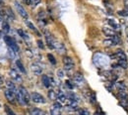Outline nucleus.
Instances as JSON below:
<instances>
[{
    "instance_id": "nucleus-16",
    "label": "nucleus",
    "mask_w": 128,
    "mask_h": 115,
    "mask_svg": "<svg viewBox=\"0 0 128 115\" xmlns=\"http://www.w3.org/2000/svg\"><path fill=\"white\" fill-rule=\"evenodd\" d=\"M6 85H7L8 89L12 90L13 92L17 89V88H16V86H15V83H14L13 81H11V80H7V81H6Z\"/></svg>"
},
{
    "instance_id": "nucleus-32",
    "label": "nucleus",
    "mask_w": 128,
    "mask_h": 115,
    "mask_svg": "<svg viewBox=\"0 0 128 115\" xmlns=\"http://www.w3.org/2000/svg\"><path fill=\"white\" fill-rule=\"evenodd\" d=\"M118 87H119L120 91H125V89H126V86L124 84V82H122V81L118 82Z\"/></svg>"
},
{
    "instance_id": "nucleus-34",
    "label": "nucleus",
    "mask_w": 128,
    "mask_h": 115,
    "mask_svg": "<svg viewBox=\"0 0 128 115\" xmlns=\"http://www.w3.org/2000/svg\"><path fill=\"white\" fill-rule=\"evenodd\" d=\"M38 48L41 49V50L45 49V45H44V43H42L41 40H38Z\"/></svg>"
},
{
    "instance_id": "nucleus-11",
    "label": "nucleus",
    "mask_w": 128,
    "mask_h": 115,
    "mask_svg": "<svg viewBox=\"0 0 128 115\" xmlns=\"http://www.w3.org/2000/svg\"><path fill=\"white\" fill-rule=\"evenodd\" d=\"M74 81H75L77 84H82V83L84 82V77L81 74H79V72H77V74L74 76Z\"/></svg>"
},
{
    "instance_id": "nucleus-30",
    "label": "nucleus",
    "mask_w": 128,
    "mask_h": 115,
    "mask_svg": "<svg viewBox=\"0 0 128 115\" xmlns=\"http://www.w3.org/2000/svg\"><path fill=\"white\" fill-rule=\"evenodd\" d=\"M50 114L51 115H60V111H59V109H56V108L53 107L50 110Z\"/></svg>"
},
{
    "instance_id": "nucleus-17",
    "label": "nucleus",
    "mask_w": 128,
    "mask_h": 115,
    "mask_svg": "<svg viewBox=\"0 0 128 115\" xmlns=\"http://www.w3.org/2000/svg\"><path fill=\"white\" fill-rule=\"evenodd\" d=\"M17 32H18L19 36H20L21 38H22V39H24V40H26V41L29 40V36H28V34L25 33L22 29H18V30H17Z\"/></svg>"
},
{
    "instance_id": "nucleus-15",
    "label": "nucleus",
    "mask_w": 128,
    "mask_h": 115,
    "mask_svg": "<svg viewBox=\"0 0 128 115\" xmlns=\"http://www.w3.org/2000/svg\"><path fill=\"white\" fill-rule=\"evenodd\" d=\"M30 114L31 115H45V112L38 108H32L30 110Z\"/></svg>"
},
{
    "instance_id": "nucleus-7",
    "label": "nucleus",
    "mask_w": 128,
    "mask_h": 115,
    "mask_svg": "<svg viewBox=\"0 0 128 115\" xmlns=\"http://www.w3.org/2000/svg\"><path fill=\"white\" fill-rule=\"evenodd\" d=\"M19 90H20V92H21V94H22V96H23V98H24L25 102H26V103H28V102L30 101V99H31V95L29 94L28 90H27L24 86H20Z\"/></svg>"
},
{
    "instance_id": "nucleus-23",
    "label": "nucleus",
    "mask_w": 128,
    "mask_h": 115,
    "mask_svg": "<svg viewBox=\"0 0 128 115\" xmlns=\"http://www.w3.org/2000/svg\"><path fill=\"white\" fill-rule=\"evenodd\" d=\"M26 3L28 5H38L39 2H40V0H25Z\"/></svg>"
},
{
    "instance_id": "nucleus-29",
    "label": "nucleus",
    "mask_w": 128,
    "mask_h": 115,
    "mask_svg": "<svg viewBox=\"0 0 128 115\" xmlns=\"http://www.w3.org/2000/svg\"><path fill=\"white\" fill-rule=\"evenodd\" d=\"M78 114L79 115H90V112L87 109H80L78 111Z\"/></svg>"
},
{
    "instance_id": "nucleus-13",
    "label": "nucleus",
    "mask_w": 128,
    "mask_h": 115,
    "mask_svg": "<svg viewBox=\"0 0 128 115\" xmlns=\"http://www.w3.org/2000/svg\"><path fill=\"white\" fill-rule=\"evenodd\" d=\"M41 81H42V83H44V85H45V87H49L50 84H51L50 78H49L47 76H45V75L41 77Z\"/></svg>"
},
{
    "instance_id": "nucleus-18",
    "label": "nucleus",
    "mask_w": 128,
    "mask_h": 115,
    "mask_svg": "<svg viewBox=\"0 0 128 115\" xmlns=\"http://www.w3.org/2000/svg\"><path fill=\"white\" fill-rule=\"evenodd\" d=\"M26 24H27V26L32 30V31H34V32H36L38 35H39V33H38V31L37 30V28L35 27V25L32 23V22H30V21H28V20H26Z\"/></svg>"
},
{
    "instance_id": "nucleus-31",
    "label": "nucleus",
    "mask_w": 128,
    "mask_h": 115,
    "mask_svg": "<svg viewBox=\"0 0 128 115\" xmlns=\"http://www.w3.org/2000/svg\"><path fill=\"white\" fill-rule=\"evenodd\" d=\"M53 107L54 108H56V109H61L62 108V105H61V102H59V101H55L54 103H53Z\"/></svg>"
},
{
    "instance_id": "nucleus-26",
    "label": "nucleus",
    "mask_w": 128,
    "mask_h": 115,
    "mask_svg": "<svg viewBox=\"0 0 128 115\" xmlns=\"http://www.w3.org/2000/svg\"><path fill=\"white\" fill-rule=\"evenodd\" d=\"M48 97L51 99V100H54L57 98V94H55V92L53 90H49L48 91Z\"/></svg>"
},
{
    "instance_id": "nucleus-40",
    "label": "nucleus",
    "mask_w": 128,
    "mask_h": 115,
    "mask_svg": "<svg viewBox=\"0 0 128 115\" xmlns=\"http://www.w3.org/2000/svg\"><path fill=\"white\" fill-rule=\"evenodd\" d=\"M3 82V78L1 77V76H0V84H1V83Z\"/></svg>"
},
{
    "instance_id": "nucleus-36",
    "label": "nucleus",
    "mask_w": 128,
    "mask_h": 115,
    "mask_svg": "<svg viewBox=\"0 0 128 115\" xmlns=\"http://www.w3.org/2000/svg\"><path fill=\"white\" fill-rule=\"evenodd\" d=\"M57 76H58V77H60V78H61V77H64L63 70H60V69H59V70L57 71Z\"/></svg>"
},
{
    "instance_id": "nucleus-37",
    "label": "nucleus",
    "mask_w": 128,
    "mask_h": 115,
    "mask_svg": "<svg viewBox=\"0 0 128 115\" xmlns=\"http://www.w3.org/2000/svg\"><path fill=\"white\" fill-rule=\"evenodd\" d=\"M65 83H66V85H67V87H69L70 89H72V88H73V85L71 84V82H70V81H68V80H67V81H66Z\"/></svg>"
},
{
    "instance_id": "nucleus-14",
    "label": "nucleus",
    "mask_w": 128,
    "mask_h": 115,
    "mask_svg": "<svg viewBox=\"0 0 128 115\" xmlns=\"http://www.w3.org/2000/svg\"><path fill=\"white\" fill-rule=\"evenodd\" d=\"M16 66H17V68L19 69V70H20L21 72H23V74H26V69H25V67H24V65H23V62L21 61L20 60H17V61H16Z\"/></svg>"
},
{
    "instance_id": "nucleus-9",
    "label": "nucleus",
    "mask_w": 128,
    "mask_h": 115,
    "mask_svg": "<svg viewBox=\"0 0 128 115\" xmlns=\"http://www.w3.org/2000/svg\"><path fill=\"white\" fill-rule=\"evenodd\" d=\"M31 69L33 70L34 74L36 75H41V72H42V69L38 65V64H33L31 66Z\"/></svg>"
},
{
    "instance_id": "nucleus-19",
    "label": "nucleus",
    "mask_w": 128,
    "mask_h": 115,
    "mask_svg": "<svg viewBox=\"0 0 128 115\" xmlns=\"http://www.w3.org/2000/svg\"><path fill=\"white\" fill-rule=\"evenodd\" d=\"M57 99H58V101L59 102H65L66 101V96L63 94V92H61V91H59L58 93H57Z\"/></svg>"
},
{
    "instance_id": "nucleus-35",
    "label": "nucleus",
    "mask_w": 128,
    "mask_h": 115,
    "mask_svg": "<svg viewBox=\"0 0 128 115\" xmlns=\"http://www.w3.org/2000/svg\"><path fill=\"white\" fill-rule=\"evenodd\" d=\"M118 14H119L120 16H126V15H128V12H126L125 10H123V11L121 10V11H119V12H118Z\"/></svg>"
},
{
    "instance_id": "nucleus-4",
    "label": "nucleus",
    "mask_w": 128,
    "mask_h": 115,
    "mask_svg": "<svg viewBox=\"0 0 128 115\" xmlns=\"http://www.w3.org/2000/svg\"><path fill=\"white\" fill-rule=\"evenodd\" d=\"M15 5H16V8H17V10H18L19 14L21 15V17L24 18V19H26V20H28L29 15H28V12L26 11V9H25L22 5H21L19 2H16V3H15Z\"/></svg>"
},
{
    "instance_id": "nucleus-20",
    "label": "nucleus",
    "mask_w": 128,
    "mask_h": 115,
    "mask_svg": "<svg viewBox=\"0 0 128 115\" xmlns=\"http://www.w3.org/2000/svg\"><path fill=\"white\" fill-rule=\"evenodd\" d=\"M108 22H109V24L112 27V29H118V28H119V25L117 24V23L115 22V21H113L112 19H109Z\"/></svg>"
},
{
    "instance_id": "nucleus-10",
    "label": "nucleus",
    "mask_w": 128,
    "mask_h": 115,
    "mask_svg": "<svg viewBox=\"0 0 128 115\" xmlns=\"http://www.w3.org/2000/svg\"><path fill=\"white\" fill-rule=\"evenodd\" d=\"M54 49H56L59 53L63 54V53H66V48L62 43H54Z\"/></svg>"
},
{
    "instance_id": "nucleus-27",
    "label": "nucleus",
    "mask_w": 128,
    "mask_h": 115,
    "mask_svg": "<svg viewBox=\"0 0 128 115\" xmlns=\"http://www.w3.org/2000/svg\"><path fill=\"white\" fill-rule=\"evenodd\" d=\"M47 59H48V61L51 62L52 65H56V61H55V58L53 57L51 54H48L47 55Z\"/></svg>"
},
{
    "instance_id": "nucleus-25",
    "label": "nucleus",
    "mask_w": 128,
    "mask_h": 115,
    "mask_svg": "<svg viewBox=\"0 0 128 115\" xmlns=\"http://www.w3.org/2000/svg\"><path fill=\"white\" fill-rule=\"evenodd\" d=\"M118 66H120L122 69H127L128 64L127 61H122V60H118Z\"/></svg>"
},
{
    "instance_id": "nucleus-8",
    "label": "nucleus",
    "mask_w": 128,
    "mask_h": 115,
    "mask_svg": "<svg viewBox=\"0 0 128 115\" xmlns=\"http://www.w3.org/2000/svg\"><path fill=\"white\" fill-rule=\"evenodd\" d=\"M10 76H11V77L14 80H16V81H19V82L22 81V77H21V76L18 74L15 69H11V70H10Z\"/></svg>"
},
{
    "instance_id": "nucleus-3",
    "label": "nucleus",
    "mask_w": 128,
    "mask_h": 115,
    "mask_svg": "<svg viewBox=\"0 0 128 115\" xmlns=\"http://www.w3.org/2000/svg\"><path fill=\"white\" fill-rule=\"evenodd\" d=\"M63 64H64V67H65L66 69H72L74 68V66H75V64H74V61L72 60V58L68 57V56H65L63 58Z\"/></svg>"
},
{
    "instance_id": "nucleus-22",
    "label": "nucleus",
    "mask_w": 128,
    "mask_h": 115,
    "mask_svg": "<svg viewBox=\"0 0 128 115\" xmlns=\"http://www.w3.org/2000/svg\"><path fill=\"white\" fill-rule=\"evenodd\" d=\"M102 31H103V33H104L106 36H109V37H112V36H114L113 31H111V30H109V29H106V28H103Z\"/></svg>"
},
{
    "instance_id": "nucleus-39",
    "label": "nucleus",
    "mask_w": 128,
    "mask_h": 115,
    "mask_svg": "<svg viewBox=\"0 0 128 115\" xmlns=\"http://www.w3.org/2000/svg\"><path fill=\"white\" fill-rule=\"evenodd\" d=\"M95 115H104L103 113H102V112H96L95 113Z\"/></svg>"
},
{
    "instance_id": "nucleus-2",
    "label": "nucleus",
    "mask_w": 128,
    "mask_h": 115,
    "mask_svg": "<svg viewBox=\"0 0 128 115\" xmlns=\"http://www.w3.org/2000/svg\"><path fill=\"white\" fill-rule=\"evenodd\" d=\"M31 99L33 100L34 102L36 103H45L46 100L45 99V97L42 96L41 94H39V93L38 92H33L31 94Z\"/></svg>"
},
{
    "instance_id": "nucleus-33",
    "label": "nucleus",
    "mask_w": 128,
    "mask_h": 115,
    "mask_svg": "<svg viewBox=\"0 0 128 115\" xmlns=\"http://www.w3.org/2000/svg\"><path fill=\"white\" fill-rule=\"evenodd\" d=\"M7 13H8V15H9V17L10 18H12V19H15V16H14V14H13V12H12V10L11 9H10V8H8L7 9Z\"/></svg>"
},
{
    "instance_id": "nucleus-5",
    "label": "nucleus",
    "mask_w": 128,
    "mask_h": 115,
    "mask_svg": "<svg viewBox=\"0 0 128 115\" xmlns=\"http://www.w3.org/2000/svg\"><path fill=\"white\" fill-rule=\"evenodd\" d=\"M4 94H5L6 99H7L9 102H11V103H14V102H15V99H16L15 93H14L12 90H10V89L7 88V89L4 91Z\"/></svg>"
},
{
    "instance_id": "nucleus-6",
    "label": "nucleus",
    "mask_w": 128,
    "mask_h": 115,
    "mask_svg": "<svg viewBox=\"0 0 128 115\" xmlns=\"http://www.w3.org/2000/svg\"><path fill=\"white\" fill-rule=\"evenodd\" d=\"M45 40H46V44H47L48 48L50 50H53L54 49V41L52 39V36L47 32V31H45Z\"/></svg>"
},
{
    "instance_id": "nucleus-24",
    "label": "nucleus",
    "mask_w": 128,
    "mask_h": 115,
    "mask_svg": "<svg viewBox=\"0 0 128 115\" xmlns=\"http://www.w3.org/2000/svg\"><path fill=\"white\" fill-rule=\"evenodd\" d=\"M2 29L5 33H9V31H10V26L7 22H2Z\"/></svg>"
},
{
    "instance_id": "nucleus-21",
    "label": "nucleus",
    "mask_w": 128,
    "mask_h": 115,
    "mask_svg": "<svg viewBox=\"0 0 128 115\" xmlns=\"http://www.w3.org/2000/svg\"><path fill=\"white\" fill-rule=\"evenodd\" d=\"M4 109H5V112H6L7 115H16L15 112L11 108H10L8 105H4Z\"/></svg>"
},
{
    "instance_id": "nucleus-1",
    "label": "nucleus",
    "mask_w": 128,
    "mask_h": 115,
    "mask_svg": "<svg viewBox=\"0 0 128 115\" xmlns=\"http://www.w3.org/2000/svg\"><path fill=\"white\" fill-rule=\"evenodd\" d=\"M4 41H5V43L7 44V46L11 49V51H13L15 54H18L19 52H20V49L18 47V45L16 44V42L11 38V37H9V36H5L4 37Z\"/></svg>"
},
{
    "instance_id": "nucleus-41",
    "label": "nucleus",
    "mask_w": 128,
    "mask_h": 115,
    "mask_svg": "<svg viewBox=\"0 0 128 115\" xmlns=\"http://www.w3.org/2000/svg\"><path fill=\"white\" fill-rule=\"evenodd\" d=\"M3 3V0H0V4H2Z\"/></svg>"
},
{
    "instance_id": "nucleus-42",
    "label": "nucleus",
    "mask_w": 128,
    "mask_h": 115,
    "mask_svg": "<svg viewBox=\"0 0 128 115\" xmlns=\"http://www.w3.org/2000/svg\"><path fill=\"white\" fill-rule=\"evenodd\" d=\"M0 107H1V104H0Z\"/></svg>"
},
{
    "instance_id": "nucleus-28",
    "label": "nucleus",
    "mask_w": 128,
    "mask_h": 115,
    "mask_svg": "<svg viewBox=\"0 0 128 115\" xmlns=\"http://www.w3.org/2000/svg\"><path fill=\"white\" fill-rule=\"evenodd\" d=\"M68 97H69V100H71V101H77L78 100V97H77V95L76 94H74V93H69L68 94Z\"/></svg>"
},
{
    "instance_id": "nucleus-38",
    "label": "nucleus",
    "mask_w": 128,
    "mask_h": 115,
    "mask_svg": "<svg viewBox=\"0 0 128 115\" xmlns=\"http://www.w3.org/2000/svg\"><path fill=\"white\" fill-rule=\"evenodd\" d=\"M92 99H91V101L94 103V102H96V94H95V93H93V97H91Z\"/></svg>"
},
{
    "instance_id": "nucleus-43",
    "label": "nucleus",
    "mask_w": 128,
    "mask_h": 115,
    "mask_svg": "<svg viewBox=\"0 0 128 115\" xmlns=\"http://www.w3.org/2000/svg\"><path fill=\"white\" fill-rule=\"evenodd\" d=\"M0 85H1V84H0Z\"/></svg>"
},
{
    "instance_id": "nucleus-12",
    "label": "nucleus",
    "mask_w": 128,
    "mask_h": 115,
    "mask_svg": "<svg viewBox=\"0 0 128 115\" xmlns=\"http://www.w3.org/2000/svg\"><path fill=\"white\" fill-rule=\"evenodd\" d=\"M116 57L118 58L119 60H122V61H127V57L125 55V53L122 51V50H117L116 51V53H115Z\"/></svg>"
}]
</instances>
